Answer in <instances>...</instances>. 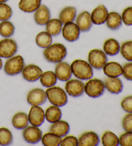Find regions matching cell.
<instances>
[{"label":"cell","mask_w":132,"mask_h":146,"mask_svg":"<svg viewBox=\"0 0 132 146\" xmlns=\"http://www.w3.org/2000/svg\"><path fill=\"white\" fill-rule=\"evenodd\" d=\"M50 16L51 14L49 9L45 5H41L39 8L35 11L34 21L38 25L43 26L50 19Z\"/></svg>","instance_id":"obj_16"},{"label":"cell","mask_w":132,"mask_h":146,"mask_svg":"<svg viewBox=\"0 0 132 146\" xmlns=\"http://www.w3.org/2000/svg\"><path fill=\"white\" fill-rule=\"evenodd\" d=\"M105 23L106 26L110 30L112 31L118 30L123 24L121 15L117 12H111L108 13Z\"/></svg>","instance_id":"obj_24"},{"label":"cell","mask_w":132,"mask_h":146,"mask_svg":"<svg viewBox=\"0 0 132 146\" xmlns=\"http://www.w3.org/2000/svg\"><path fill=\"white\" fill-rule=\"evenodd\" d=\"M14 32V25L11 21L7 20V21H3L0 23V35L2 37L9 38L13 36Z\"/></svg>","instance_id":"obj_33"},{"label":"cell","mask_w":132,"mask_h":146,"mask_svg":"<svg viewBox=\"0 0 132 146\" xmlns=\"http://www.w3.org/2000/svg\"><path fill=\"white\" fill-rule=\"evenodd\" d=\"M35 42L39 47L41 48H46L52 43V36L47 31L41 32L35 37Z\"/></svg>","instance_id":"obj_30"},{"label":"cell","mask_w":132,"mask_h":146,"mask_svg":"<svg viewBox=\"0 0 132 146\" xmlns=\"http://www.w3.org/2000/svg\"><path fill=\"white\" fill-rule=\"evenodd\" d=\"M9 0H0V3H5V2L8 1Z\"/></svg>","instance_id":"obj_44"},{"label":"cell","mask_w":132,"mask_h":146,"mask_svg":"<svg viewBox=\"0 0 132 146\" xmlns=\"http://www.w3.org/2000/svg\"><path fill=\"white\" fill-rule=\"evenodd\" d=\"M105 88L113 94H119L123 90V84L119 77H108L104 82Z\"/></svg>","instance_id":"obj_19"},{"label":"cell","mask_w":132,"mask_h":146,"mask_svg":"<svg viewBox=\"0 0 132 146\" xmlns=\"http://www.w3.org/2000/svg\"><path fill=\"white\" fill-rule=\"evenodd\" d=\"M45 25L46 31L52 36H57L62 31L63 23L59 19H50Z\"/></svg>","instance_id":"obj_28"},{"label":"cell","mask_w":132,"mask_h":146,"mask_svg":"<svg viewBox=\"0 0 132 146\" xmlns=\"http://www.w3.org/2000/svg\"><path fill=\"white\" fill-rule=\"evenodd\" d=\"M25 66V61L21 55H16L9 58L4 66V71L10 76L18 75Z\"/></svg>","instance_id":"obj_4"},{"label":"cell","mask_w":132,"mask_h":146,"mask_svg":"<svg viewBox=\"0 0 132 146\" xmlns=\"http://www.w3.org/2000/svg\"><path fill=\"white\" fill-rule=\"evenodd\" d=\"M121 18L123 23L126 26H132V7H128L124 10Z\"/></svg>","instance_id":"obj_37"},{"label":"cell","mask_w":132,"mask_h":146,"mask_svg":"<svg viewBox=\"0 0 132 146\" xmlns=\"http://www.w3.org/2000/svg\"><path fill=\"white\" fill-rule=\"evenodd\" d=\"M121 49V45L119 42L113 38H110L106 40L103 44L104 52L107 55L115 56L117 55Z\"/></svg>","instance_id":"obj_22"},{"label":"cell","mask_w":132,"mask_h":146,"mask_svg":"<svg viewBox=\"0 0 132 146\" xmlns=\"http://www.w3.org/2000/svg\"><path fill=\"white\" fill-rule=\"evenodd\" d=\"M45 119L50 123H54L61 120L62 116L61 110L56 106H51L47 108L45 112Z\"/></svg>","instance_id":"obj_27"},{"label":"cell","mask_w":132,"mask_h":146,"mask_svg":"<svg viewBox=\"0 0 132 146\" xmlns=\"http://www.w3.org/2000/svg\"><path fill=\"white\" fill-rule=\"evenodd\" d=\"M105 84L99 79H89L85 84V92L88 97L98 98L101 97L105 92Z\"/></svg>","instance_id":"obj_5"},{"label":"cell","mask_w":132,"mask_h":146,"mask_svg":"<svg viewBox=\"0 0 132 146\" xmlns=\"http://www.w3.org/2000/svg\"><path fill=\"white\" fill-rule=\"evenodd\" d=\"M61 140V137L51 132L46 133L41 138L42 143L45 146L60 145Z\"/></svg>","instance_id":"obj_31"},{"label":"cell","mask_w":132,"mask_h":146,"mask_svg":"<svg viewBox=\"0 0 132 146\" xmlns=\"http://www.w3.org/2000/svg\"><path fill=\"white\" fill-rule=\"evenodd\" d=\"M70 131V125L65 120H58L50 127V132L59 136L61 137H65Z\"/></svg>","instance_id":"obj_21"},{"label":"cell","mask_w":132,"mask_h":146,"mask_svg":"<svg viewBox=\"0 0 132 146\" xmlns=\"http://www.w3.org/2000/svg\"><path fill=\"white\" fill-rule=\"evenodd\" d=\"M119 140L121 146H132V131H126L120 136Z\"/></svg>","instance_id":"obj_38"},{"label":"cell","mask_w":132,"mask_h":146,"mask_svg":"<svg viewBox=\"0 0 132 146\" xmlns=\"http://www.w3.org/2000/svg\"><path fill=\"white\" fill-rule=\"evenodd\" d=\"M120 52L124 59L129 62H132V41L124 42L121 45Z\"/></svg>","instance_id":"obj_35"},{"label":"cell","mask_w":132,"mask_h":146,"mask_svg":"<svg viewBox=\"0 0 132 146\" xmlns=\"http://www.w3.org/2000/svg\"><path fill=\"white\" fill-rule=\"evenodd\" d=\"M61 32L64 39L68 42H74L79 38L81 31L77 25L73 22L64 24Z\"/></svg>","instance_id":"obj_9"},{"label":"cell","mask_w":132,"mask_h":146,"mask_svg":"<svg viewBox=\"0 0 132 146\" xmlns=\"http://www.w3.org/2000/svg\"><path fill=\"white\" fill-rule=\"evenodd\" d=\"M121 107L124 111L132 113V95L124 98L121 103Z\"/></svg>","instance_id":"obj_39"},{"label":"cell","mask_w":132,"mask_h":146,"mask_svg":"<svg viewBox=\"0 0 132 146\" xmlns=\"http://www.w3.org/2000/svg\"><path fill=\"white\" fill-rule=\"evenodd\" d=\"M123 75L126 80L132 81V62L126 63L123 66Z\"/></svg>","instance_id":"obj_42"},{"label":"cell","mask_w":132,"mask_h":146,"mask_svg":"<svg viewBox=\"0 0 132 146\" xmlns=\"http://www.w3.org/2000/svg\"><path fill=\"white\" fill-rule=\"evenodd\" d=\"M99 143V138L97 133L93 131L85 132L78 139L79 146H97Z\"/></svg>","instance_id":"obj_17"},{"label":"cell","mask_w":132,"mask_h":146,"mask_svg":"<svg viewBox=\"0 0 132 146\" xmlns=\"http://www.w3.org/2000/svg\"><path fill=\"white\" fill-rule=\"evenodd\" d=\"M45 92L47 99L53 105L58 107H63L67 104L68 102L67 93L61 88L54 86L49 88Z\"/></svg>","instance_id":"obj_3"},{"label":"cell","mask_w":132,"mask_h":146,"mask_svg":"<svg viewBox=\"0 0 132 146\" xmlns=\"http://www.w3.org/2000/svg\"><path fill=\"white\" fill-rule=\"evenodd\" d=\"M122 125L125 131H132V113H128L124 116Z\"/></svg>","instance_id":"obj_40"},{"label":"cell","mask_w":132,"mask_h":146,"mask_svg":"<svg viewBox=\"0 0 132 146\" xmlns=\"http://www.w3.org/2000/svg\"><path fill=\"white\" fill-rule=\"evenodd\" d=\"M46 92L41 88H35L30 91L27 95V100L32 106H41L47 100Z\"/></svg>","instance_id":"obj_13"},{"label":"cell","mask_w":132,"mask_h":146,"mask_svg":"<svg viewBox=\"0 0 132 146\" xmlns=\"http://www.w3.org/2000/svg\"><path fill=\"white\" fill-rule=\"evenodd\" d=\"M61 146H77L78 145V140L74 136H67L63 138L61 142Z\"/></svg>","instance_id":"obj_41"},{"label":"cell","mask_w":132,"mask_h":146,"mask_svg":"<svg viewBox=\"0 0 132 146\" xmlns=\"http://www.w3.org/2000/svg\"><path fill=\"white\" fill-rule=\"evenodd\" d=\"M72 74L81 80H88L93 77V70L90 64L84 60L77 59L70 65Z\"/></svg>","instance_id":"obj_2"},{"label":"cell","mask_w":132,"mask_h":146,"mask_svg":"<svg viewBox=\"0 0 132 146\" xmlns=\"http://www.w3.org/2000/svg\"><path fill=\"white\" fill-rule=\"evenodd\" d=\"M41 4V0H20L18 6L21 11L32 13L39 8Z\"/></svg>","instance_id":"obj_25"},{"label":"cell","mask_w":132,"mask_h":146,"mask_svg":"<svg viewBox=\"0 0 132 146\" xmlns=\"http://www.w3.org/2000/svg\"><path fill=\"white\" fill-rule=\"evenodd\" d=\"M101 142L104 146H117L119 145V140L115 133L107 131L103 133L101 137Z\"/></svg>","instance_id":"obj_32"},{"label":"cell","mask_w":132,"mask_h":146,"mask_svg":"<svg viewBox=\"0 0 132 146\" xmlns=\"http://www.w3.org/2000/svg\"><path fill=\"white\" fill-rule=\"evenodd\" d=\"M13 141V136L11 131L6 127L0 128V145H11Z\"/></svg>","instance_id":"obj_34"},{"label":"cell","mask_w":132,"mask_h":146,"mask_svg":"<svg viewBox=\"0 0 132 146\" xmlns=\"http://www.w3.org/2000/svg\"><path fill=\"white\" fill-rule=\"evenodd\" d=\"M65 90L70 96L79 97L85 92V84L80 80L69 79L66 82Z\"/></svg>","instance_id":"obj_8"},{"label":"cell","mask_w":132,"mask_h":146,"mask_svg":"<svg viewBox=\"0 0 132 146\" xmlns=\"http://www.w3.org/2000/svg\"><path fill=\"white\" fill-rule=\"evenodd\" d=\"M55 74L57 79H59L61 81H67V80L70 79L72 75L70 65L66 62L61 61L57 62L55 68Z\"/></svg>","instance_id":"obj_14"},{"label":"cell","mask_w":132,"mask_h":146,"mask_svg":"<svg viewBox=\"0 0 132 146\" xmlns=\"http://www.w3.org/2000/svg\"><path fill=\"white\" fill-rule=\"evenodd\" d=\"M17 44L14 40L5 38L0 41V57L3 58L11 57L16 54Z\"/></svg>","instance_id":"obj_7"},{"label":"cell","mask_w":132,"mask_h":146,"mask_svg":"<svg viewBox=\"0 0 132 146\" xmlns=\"http://www.w3.org/2000/svg\"><path fill=\"white\" fill-rule=\"evenodd\" d=\"M21 72L23 79L28 82L37 81L43 74L41 68L35 64H29L24 66Z\"/></svg>","instance_id":"obj_12"},{"label":"cell","mask_w":132,"mask_h":146,"mask_svg":"<svg viewBox=\"0 0 132 146\" xmlns=\"http://www.w3.org/2000/svg\"><path fill=\"white\" fill-rule=\"evenodd\" d=\"M92 24L90 14L88 11L81 12L76 18V25L82 32L89 31L92 27Z\"/></svg>","instance_id":"obj_18"},{"label":"cell","mask_w":132,"mask_h":146,"mask_svg":"<svg viewBox=\"0 0 132 146\" xmlns=\"http://www.w3.org/2000/svg\"><path fill=\"white\" fill-rule=\"evenodd\" d=\"M76 15H77V10L75 7L68 6L65 7L60 12L59 19L63 24L73 22L76 19Z\"/></svg>","instance_id":"obj_23"},{"label":"cell","mask_w":132,"mask_h":146,"mask_svg":"<svg viewBox=\"0 0 132 146\" xmlns=\"http://www.w3.org/2000/svg\"><path fill=\"white\" fill-rule=\"evenodd\" d=\"M90 66L96 70H101L107 63V55L102 50L93 49L90 50L88 56Z\"/></svg>","instance_id":"obj_6"},{"label":"cell","mask_w":132,"mask_h":146,"mask_svg":"<svg viewBox=\"0 0 132 146\" xmlns=\"http://www.w3.org/2000/svg\"><path fill=\"white\" fill-rule=\"evenodd\" d=\"M2 66H3V62H2V60L1 59V57H0V70L2 68Z\"/></svg>","instance_id":"obj_43"},{"label":"cell","mask_w":132,"mask_h":146,"mask_svg":"<svg viewBox=\"0 0 132 146\" xmlns=\"http://www.w3.org/2000/svg\"><path fill=\"white\" fill-rule=\"evenodd\" d=\"M103 69L104 74L108 77H119L123 75V66L119 62H107Z\"/></svg>","instance_id":"obj_20"},{"label":"cell","mask_w":132,"mask_h":146,"mask_svg":"<svg viewBox=\"0 0 132 146\" xmlns=\"http://www.w3.org/2000/svg\"><path fill=\"white\" fill-rule=\"evenodd\" d=\"M67 55V48L61 43L50 44L43 51V55L48 62L57 63L62 61Z\"/></svg>","instance_id":"obj_1"},{"label":"cell","mask_w":132,"mask_h":146,"mask_svg":"<svg viewBox=\"0 0 132 146\" xmlns=\"http://www.w3.org/2000/svg\"><path fill=\"white\" fill-rule=\"evenodd\" d=\"M28 118L29 122L32 125L39 127L43 124L45 119L44 110L39 106H32L29 111Z\"/></svg>","instance_id":"obj_11"},{"label":"cell","mask_w":132,"mask_h":146,"mask_svg":"<svg viewBox=\"0 0 132 146\" xmlns=\"http://www.w3.org/2000/svg\"><path fill=\"white\" fill-rule=\"evenodd\" d=\"M57 78L55 72L52 71H47L43 73L40 77V82L43 86L50 88L54 86L57 83Z\"/></svg>","instance_id":"obj_29"},{"label":"cell","mask_w":132,"mask_h":146,"mask_svg":"<svg viewBox=\"0 0 132 146\" xmlns=\"http://www.w3.org/2000/svg\"><path fill=\"white\" fill-rule=\"evenodd\" d=\"M29 121L27 113L18 112L15 114L12 119V124L17 129H24L28 126Z\"/></svg>","instance_id":"obj_26"},{"label":"cell","mask_w":132,"mask_h":146,"mask_svg":"<svg viewBox=\"0 0 132 146\" xmlns=\"http://www.w3.org/2000/svg\"><path fill=\"white\" fill-rule=\"evenodd\" d=\"M12 16V10L9 5L5 3H0V21H7Z\"/></svg>","instance_id":"obj_36"},{"label":"cell","mask_w":132,"mask_h":146,"mask_svg":"<svg viewBox=\"0 0 132 146\" xmlns=\"http://www.w3.org/2000/svg\"><path fill=\"white\" fill-rule=\"evenodd\" d=\"M23 137L27 143L35 144L41 140L42 131L34 125L27 126L23 129Z\"/></svg>","instance_id":"obj_10"},{"label":"cell","mask_w":132,"mask_h":146,"mask_svg":"<svg viewBox=\"0 0 132 146\" xmlns=\"http://www.w3.org/2000/svg\"><path fill=\"white\" fill-rule=\"evenodd\" d=\"M108 14V9L104 5H100L93 10L90 14L92 23L97 25H103L106 22Z\"/></svg>","instance_id":"obj_15"}]
</instances>
